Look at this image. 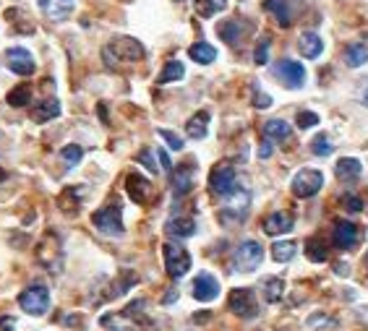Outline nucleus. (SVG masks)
<instances>
[{
	"instance_id": "6",
	"label": "nucleus",
	"mask_w": 368,
	"mask_h": 331,
	"mask_svg": "<svg viewBox=\"0 0 368 331\" xmlns=\"http://www.w3.org/2000/svg\"><path fill=\"white\" fill-rule=\"evenodd\" d=\"M238 188V175H235V167L230 162H217L209 172V190L214 196H222L227 199L230 193H235Z\"/></svg>"
},
{
	"instance_id": "8",
	"label": "nucleus",
	"mask_w": 368,
	"mask_h": 331,
	"mask_svg": "<svg viewBox=\"0 0 368 331\" xmlns=\"http://www.w3.org/2000/svg\"><path fill=\"white\" fill-rule=\"evenodd\" d=\"M227 308L230 313H235L238 319H256L259 316V303H256V295L249 287H238L227 295Z\"/></svg>"
},
{
	"instance_id": "36",
	"label": "nucleus",
	"mask_w": 368,
	"mask_h": 331,
	"mask_svg": "<svg viewBox=\"0 0 368 331\" xmlns=\"http://www.w3.org/2000/svg\"><path fill=\"white\" fill-rule=\"evenodd\" d=\"M32 102V86L29 83H19L8 92V105L11 107H26Z\"/></svg>"
},
{
	"instance_id": "16",
	"label": "nucleus",
	"mask_w": 368,
	"mask_h": 331,
	"mask_svg": "<svg viewBox=\"0 0 368 331\" xmlns=\"http://www.w3.org/2000/svg\"><path fill=\"white\" fill-rule=\"evenodd\" d=\"M334 245L340 250H350L358 245V240H360V230H358V225H353V222H347V219H340L337 225H334Z\"/></svg>"
},
{
	"instance_id": "7",
	"label": "nucleus",
	"mask_w": 368,
	"mask_h": 331,
	"mask_svg": "<svg viewBox=\"0 0 368 331\" xmlns=\"http://www.w3.org/2000/svg\"><path fill=\"white\" fill-rule=\"evenodd\" d=\"M19 305L29 316H45L50 308V290L45 284H32L19 295Z\"/></svg>"
},
{
	"instance_id": "3",
	"label": "nucleus",
	"mask_w": 368,
	"mask_h": 331,
	"mask_svg": "<svg viewBox=\"0 0 368 331\" xmlns=\"http://www.w3.org/2000/svg\"><path fill=\"white\" fill-rule=\"evenodd\" d=\"M92 225H95L102 235H110V237L123 235V214H120V203L110 201L107 206L97 209V212L92 214Z\"/></svg>"
},
{
	"instance_id": "44",
	"label": "nucleus",
	"mask_w": 368,
	"mask_h": 331,
	"mask_svg": "<svg viewBox=\"0 0 368 331\" xmlns=\"http://www.w3.org/2000/svg\"><path fill=\"white\" fill-rule=\"evenodd\" d=\"M136 159H139V162H142V165L146 167L149 172H155V175H157V162H155V157H152V149H144V152H139V157H136Z\"/></svg>"
},
{
	"instance_id": "38",
	"label": "nucleus",
	"mask_w": 368,
	"mask_h": 331,
	"mask_svg": "<svg viewBox=\"0 0 368 331\" xmlns=\"http://www.w3.org/2000/svg\"><path fill=\"white\" fill-rule=\"evenodd\" d=\"M81 157H84V149L81 146H76V143H68V146L60 149V159H63V165L66 167H76L81 162Z\"/></svg>"
},
{
	"instance_id": "21",
	"label": "nucleus",
	"mask_w": 368,
	"mask_h": 331,
	"mask_svg": "<svg viewBox=\"0 0 368 331\" xmlns=\"http://www.w3.org/2000/svg\"><path fill=\"white\" fill-rule=\"evenodd\" d=\"M298 52L303 55V58L309 60H316L324 52V42H321V37L316 32H303L300 39H298Z\"/></svg>"
},
{
	"instance_id": "14",
	"label": "nucleus",
	"mask_w": 368,
	"mask_h": 331,
	"mask_svg": "<svg viewBox=\"0 0 368 331\" xmlns=\"http://www.w3.org/2000/svg\"><path fill=\"white\" fill-rule=\"evenodd\" d=\"M251 24L249 21H243V19H227L222 24L217 26V34L225 39L230 48H238L240 42H243V37L249 34Z\"/></svg>"
},
{
	"instance_id": "23",
	"label": "nucleus",
	"mask_w": 368,
	"mask_h": 331,
	"mask_svg": "<svg viewBox=\"0 0 368 331\" xmlns=\"http://www.w3.org/2000/svg\"><path fill=\"white\" fill-rule=\"evenodd\" d=\"M60 115V102L55 97H50V99H42V102H37L32 107V120L35 123H50V120H55Z\"/></svg>"
},
{
	"instance_id": "24",
	"label": "nucleus",
	"mask_w": 368,
	"mask_h": 331,
	"mask_svg": "<svg viewBox=\"0 0 368 331\" xmlns=\"http://www.w3.org/2000/svg\"><path fill=\"white\" fill-rule=\"evenodd\" d=\"M6 21L11 24V29L16 34H32L35 32V21L29 19V13L21 8H8L6 11Z\"/></svg>"
},
{
	"instance_id": "46",
	"label": "nucleus",
	"mask_w": 368,
	"mask_h": 331,
	"mask_svg": "<svg viewBox=\"0 0 368 331\" xmlns=\"http://www.w3.org/2000/svg\"><path fill=\"white\" fill-rule=\"evenodd\" d=\"M272 152H274V146H272V141L267 139V141L259 146V157H262V159H269V157H272Z\"/></svg>"
},
{
	"instance_id": "11",
	"label": "nucleus",
	"mask_w": 368,
	"mask_h": 331,
	"mask_svg": "<svg viewBox=\"0 0 368 331\" xmlns=\"http://www.w3.org/2000/svg\"><path fill=\"white\" fill-rule=\"evenodd\" d=\"M324 185V175H321L319 170H300L296 178H293V196L296 199H311V196H316Z\"/></svg>"
},
{
	"instance_id": "33",
	"label": "nucleus",
	"mask_w": 368,
	"mask_h": 331,
	"mask_svg": "<svg viewBox=\"0 0 368 331\" xmlns=\"http://www.w3.org/2000/svg\"><path fill=\"white\" fill-rule=\"evenodd\" d=\"M186 76V68H183V63L180 60H167L162 73L157 76V83H173V81H180Z\"/></svg>"
},
{
	"instance_id": "20",
	"label": "nucleus",
	"mask_w": 368,
	"mask_h": 331,
	"mask_svg": "<svg viewBox=\"0 0 368 331\" xmlns=\"http://www.w3.org/2000/svg\"><path fill=\"white\" fill-rule=\"evenodd\" d=\"M293 225H296V219H293V214L287 212H274L269 214L267 219H264V232L267 235H285V232H290L293 230Z\"/></svg>"
},
{
	"instance_id": "18",
	"label": "nucleus",
	"mask_w": 368,
	"mask_h": 331,
	"mask_svg": "<svg viewBox=\"0 0 368 331\" xmlns=\"http://www.w3.org/2000/svg\"><path fill=\"white\" fill-rule=\"evenodd\" d=\"M220 295V282L214 279L212 274H199L196 279H193V297L199 300V303H209L214 297Z\"/></svg>"
},
{
	"instance_id": "31",
	"label": "nucleus",
	"mask_w": 368,
	"mask_h": 331,
	"mask_svg": "<svg viewBox=\"0 0 368 331\" xmlns=\"http://www.w3.org/2000/svg\"><path fill=\"white\" fill-rule=\"evenodd\" d=\"M262 292L267 297V303H280L282 292H285V282L280 277H267L262 282Z\"/></svg>"
},
{
	"instance_id": "1",
	"label": "nucleus",
	"mask_w": 368,
	"mask_h": 331,
	"mask_svg": "<svg viewBox=\"0 0 368 331\" xmlns=\"http://www.w3.org/2000/svg\"><path fill=\"white\" fill-rule=\"evenodd\" d=\"M144 310H146V303L144 300H133V303H128L118 313L102 316V326L110 331H157L155 321L144 319Z\"/></svg>"
},
{
	"instance_id": "4",
	"label": "nucleus",
	"mask_w": 368,
	"mask_h": 331,
	"mask_svg": "<svg viewBox=\"0 0 368 331\" xmlns=\"http://www.w3.org/2000/svg\"><path fill=\"white\" fill-rule=\"evenodd\" d=\"M37 261L50 269V272H60V266H63V243H60V237L55 232H45L42 240L37 243Z\"/></svg>"
},
{
	"instance_id": "30",
	"label": "nucleus",
	"mask_w": 368,
	"mask_h": 331,
	"mask_svg": "<svg viewBox=\"0 0 368 331\" xmlns=\"http://www.w3.org/2000/svg\"><path fill=\"white\" fill-rule=\"evenodd\" d=\"M58 206H60V212H66V214L79 212V206H81V188L63 190V193L58 196Z\"/></svg>"
},
{
	"instance_id": "32",
	"label": "nucleus",
	"mask_w": 368,
	"mask_h": 331,
	"mask_svg": "<svg viewBox=\"0 0 368 331\" xmlns=\"http://www.w3.org/2000/svg\"><path fill=\"white\" fill-rule=\"evenodd\" d=\"M264 136L269 139V141H287L290 139V126H287L285 120H269L267 126H264Z\"/></svg>"
},
{
	"instance_id": "22",
	"label": "nucleus",
	"mask_w": 368,
	"mask_h": 331,
	"mask_svg": "<svg viewBox=\"0 0 368 331\" xmlns=\"http://www.w3.org/2000/svg\"><path fill=\"white\" fill-rule=\"evenodd\" d=\"M264 8L272 13L280 26H290L293 21H296V19H293L296 13H293L290 0H264Z\"/></svg>"
},
{
	"instance_id": "27",
	"label": "nucleus",
	"mask_w": 368,
	"mask_h": 331,
	"mask_svg": "<svg viewBox=\"0 0 368 331\" xmlns=\"http://www.w3.org/2000/svg\"><path fill=\"white\" fill-rule=\"evenodd\" d=\"M165 232L173 237H191L196 232V222L191 217H173L165 225Z\"/></svg>"
},
{
	"instance_id": "28",
	"label": "nucleus",
	"mask_w": 368,
	"mask_h": 331,
	"mask_svg": "<svg viewBox=\"0 0 368 331\" xmlns=\"http://www.w3.org/2000/svg\"><path fill=\"white\" fill-rule=\"evenodd\" d=\"M209 130V112L206 110H199L196 115H191L188 123H186V133L191 139H204Z\"/></svg>"
},
{
	"instance_id": "19",
	"label": "nucleus",
	"mask_w": 368,
	"mask_h": 331,
	"mask_svg": "<svg viewBox=\"0 0 368 331\" xmlns=\"http://www.w3.org/2000/svg\"><path fill=\"white\" fill-rule=\"evenodd\" d=\"M37 3L50 21H66L73 13V0H37Z\"/></svg>"
},
{
	"instance_id": "25",
	"label": "nucleus",
	"mask_w": 368,
	"mask_h": 331,
	"mask_svg": "<svg viewBox=\"0 0 368 331\" xmlns=\"http://www.w3.org/2000/svg\"><path fill=\"white\" fill-rule=\"evenodd\" d=\"M345 63L350 68H360L363 63H368V37H363V39H358V42L345 48Z\"/></svg>"
},
{
	"instance_id": "47",
	"label": "nucleus",
	"mask_w": 368,
	"mask_h": 331,
	"mask_svg": "<svg viewBox=\"0 0 368 331\" xmlns=\"http://www.w3.org/2000/svg\"><path fill=\"white\" fill-rule=\"evenodd\" d=\"M157 157H159V165L165 167L167 172H173V162H170V157H167L165 149H159V152H157Z\"/></svg>"
},
{
	"instance_id": "12",
	"label": "nucleus",
	"mask_w": 368,
	"mask_h": 331,
	"mask_svg": "<svg viewBox=\"0 0 368 331\" xmlns=\"http://www.w3.org/2000/svg\"><path fill=\"white\" fill-rule=\"evenodd\" d=\"M274 76H277V81H282L290 89H300L306 83V68L298 60H280L274 66Z\"/></svg>"
},
{
	"instance_id": "35",
	"label": "nucleus",
	"mask_w": 368,
	"mask_h": 331,
	"mask_svg": "<svg viewBox=\"0 0 368 331\" xmlns=\"http://www.w3.org/2000/svg\"><path fill=\"white\" fill-rule=\"evenodd\" d=\"M193 8H196V13H199L202 19H212V16L225 11L227 0H196Z\"/></svg>"
},
{
	"instance_id": "49",
	"label": "nucleus",
	"mask_w": 368,
	"mask_h": 331,
	"mask_svg": "<svg viewBox=\"0 0 368 331\" xmlns=\"http://www.w3.org/2000/svg\"><path fill=\"white\" fill-rule=\"evenodd\" d=\"M8 178V175H6V170H3V167H0V183H3V180Z\"/></svg>"
},
{
	"instance_id": "34",
	"label": "nucleus",
	"mask_w": 368,
	"mask_h": 331,
	"mask_svg": "<svg viewBox=\"0 0 368 331\" xmlns=\"http://www.w3.org/2000/svg\"><path fill=\"white\" fill-rule=\"evenodd\" d=\"M298 253V245L293 240H280V243H274L272 245V259L277 263H287V261H293Z\"/></svg>"
},
{
	"instance_id": "29",
	"label": "nucleus",
	"mask_w": 368,
	"mask_h": 331,
	"mask_svg": "<svg viewBox=\"0 0 368 331\" xmlns=\"http://www.w3.org/2000/svg\"><path fill=\"white\" fill-rule=\"evenodd\" d=\"M188 58L196 60L199 66H209L217 60V50L209 45V42H196V45H191L188 48Z\"/></svg>"
},
{
	"instance_id": "17",
	"label": "nucleus",
	"mask_w": 368,
	"mask_h": 331,
	"mask_svg": "<svg viewBox=\"0 0 368 331\" xmlns=\"http://www.w3.org/2000/svg\"><path fill=\"white\" fill-rule=\"evenodd\" d=\"M193 178H196V165H193V162H183L178 170H173V193H175V196L191 193Z\"/></svg>"
},
{
	"instance_id": "41",
	"label": "nucleus",
	"mask_w": 368,
	"mask_h": 331,
	"mask_svg": "<svg viewBox=\"0 0 368 331\" xmlns=\"http://www.w3.org/2000/svg\"><path fill=\"white\" fill-rule=\"evenodd\" d=\"M269 45H272V39H269V37H262V39H259L256 52H253V60H256L259 66H264V63H267V58H269Z\"/></svg>"
},
{
	"instance_id": "13",
	"label": "nucleus",
	"mask_w": 368,
	"mask_h": 331,
	"mask_svg": "<svg viewBox=\"0 0 368 331\" xmlns=\"http://www.w3.org/2000/svg\"><path fill=\"white\" fill-rule=\"evenodd\" d=\"M126 193L136 203H149L152 196H155V185L144 175H139V172H131V175H126Z\"/></svg>"
},
{
	"instance_id": "43",
	"label": "nucleus",
	"mask_w": 368,
	"mask_h": 331,
	"mask_svg": "<svg viewBox=\"0 0 368 331\" xmlns=\"http://www.w3.org/2000/svg\"><path fill=\"white\" fill-rule=\"evenodd\" d=\"M159 136L167 141V146L170 149H175V152H180L183 149V139H180L178 133H173V130H165V128H159Z\"/></svg>"
},
{
	"instance_id": "2",
	"label": "nucleus",
	"mask_w": 368,
	"mask_h": 331,
	"mask_svg": "<svg viewBox=\"0 0 368 331\" xmlns=\"http://www.w3.org/2000/svg\"><path fill=\"white\" fill-rule=\"evenodd\" d=\"M102 58H105L107 68H120V66H128V63H139V60H144V45L133 37H115L110 45H105Z\"/></svg>"
},
{
	"instance_id": "15",
	"label": "nucleus",
	"mask_w": 368,
	"mask_h": 331,
	"mask_svg": "<svg viewBox=\"0 0 368 331\" xmlns=\"http://www.w3.org/2000/svg\"><path fill=\"white\" fill-rule=\"evenodd\" d=\"M6 63H8V68L13 73H19V76H32L35 73V58H32V52L24 48H11L6 52Z\"/></svg>"
},
{
	"instance_id": "45",
	"label": "nucleus",
	"mask_w": 368,
	"mask_h": 331,
	"mask_svg": "<svg viewBox=\"0 0 368 331\" xmlns=\"http://www.w3.org/2000/svg\"><path fill=\"white\" fill-rule=\"evenodd\" d=\"M253 105H256V107H269V105H272V97L262 94V92L256 89V94H253Z\"/></svg>"
},
{
	"instance_id": "37",
	"label": "nucleus",
	"mask_w": 368,
	"mask_h": 331,
	"mask_svg": "<svg viewBox=\"0 0 368 331\" xmlns=\"http://www.w3.org/2000/svg\"><path fill=\"white\" fill-rule=\"evenodd\" d=\"M306 256H309V261L321 263V261H327V256H329V248H327V243L321 237H311L309 243H306Z\"/></svg>"
},
{
	"instance_id": "39",
	"label": "nucleus",
	"mask_w": 368,
	"mask_h": 331,
	"mask_svg": "<svg viewBox=\"0 0 368 331\" xmlns=\"http://www.w3.org/2000/svg\"><path fill=\"white\" fill-rule=\"evenodd\" d=\"M311 152L316 154V157H329V154H332V141H329V136H327V133H319V136L311 141Z\"/></svg>"
},
{
	"instance_id": "51",
	"label": "nucleus",
	"mask_w": 368,
	"mask_h": 331,
	"mask_svg": "<svg viewBox=\"0 0 368 331\" xmlns=\"http://www.w3.org/2000/svg\"><path fill=\"white\" fill-rule=\"evenodd\" d=\"M366 266H368V253H366Z\"/></svg>"
},
{
	"instance_id": "50",
	"label": "nucleus",
	"mask_w": 368,
	"mask_h": 331,
	"mask_svg": "<svg viewBox=\"0 0 368 331\" xmlns=\"http://www.w3.org/2000/svg\"><path fill=\"white\" fill-rule=\"evenodd\" d=\"M363 105L368 107V89H366V92H363Z\"/></svg>"
},
{
	"instance_id": "10",
	"label": "nucleus",
	"mask_w": 368,
	"mask_h": 331,
	"mask_svg": "<svg viewBox=\"0 0 368 331\" xmlns=\"http://www.w3.org/2000/svg\"><path fill=\"white\" fill-rule=\"evenodd\" d=\"M162 256H165V269L173 279H180L183 274L191 269V253L178 243H165L162 245Z\"/></svg>"
},
{
	"instance_id": "26",
	"label": "nucleus",
	"mask_w": 368,
	"mask_h": 331,
	"mask_svg": "<svg viewBox=\"0 0 368 331\" xmlns=\"http://www.w3.org/2000/svg\"><path fill=\"white\" fill-rule=\"evenodd\" d=\"M360 172H363V165H360L358 159H353V157H342V159L334 165V175H337V180H342V183L356 180Z\"/></svg>"
},
{
	"instance_id": "42",
	"label": "nucleus",
	"mask_w": 368,
	"mask_h": 331,
	"mask_svg": "<svg viewBox=\"0 0 368 331\" xmlns=\"http://www.w3.org/2000/svg\"><path fill=\"white\" fill-rule=\"evenodd\" d=\"M296 123H298V128H313V126H319V115L316 112H309V110H303V112H298V118H296Z\"/></svg>"
},
{
	"instance_id": "9",
	"label": "nucleus",
	"mask_w": 368,
	"mask_h": 331,
	"mask_svg": "<svg viewBox=\"0 0 368 331\" xmlns=\"http://www.w3.org/2000/svg\"><path fill=\"white\" fill-rule=\"evenodd\" d=\"M233 261H235V272H243V274L256 272L264 261V248L256 240H243V243L238 245L235 259Z\"/></svg>"
},
{
	"instance_id": "48",
	"label": "nucleus",
	"mask_w": 368,
	"mask_h": 331,
	"mask_svg": "<svg viewBox=\"0 0 368 331\" xmlns=\"http://www.w3.org/2000/svg\"><path fill=\"white\" fill-rule=\"evenodd\" d=\"M0 331H13V319H11V316H3V319H0Z\"/></svg>"
},
{
	"instance_id": "40",
	"label": "nucleus",
	"mask_w": 368,
	"mask_h": 331,
	"mask_svg": "<svg viewBox=\"0 0 368 331\" xmlns=\"http://www.w3.org/2000/svg\"><path fill=\"white\" fill-rule=\"evenodd\" d=\"M340 203H342L345 212H363V201H360V196H353V193H345L342 199H340Z\"/></svg>"
},
{
	"instance_id": "5",
	"label": "nucleus",
	"mask_w": 368,
	"mask_h": 331,
	"mask_svg": "<svg viewBox=\"0 0 368 331\" xmlns=\"http://www.w3.org/2000/svg\"><path fill=\"white\" fill-rule=\"evenodd\" d=\"M249 206H251V193L246 188H235V193H230L225 206L220 209V222H225V225H240L246 219V214H249Z\"/></svg>"
}]
</instances>
